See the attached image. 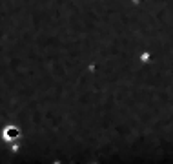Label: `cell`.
<instances>
[{
  "label": "cell",
  "mask_w": 173,
  "mask_h": 164,
  "mask_svg": "<svg viewBox=\"0 0 173 164\" xmlns=\"http://www.w3.org/2000/svg\"><path fill=\"white\" fill-rule=\"evenodd\" d=\"M4 135H6V139H13V137H18V129H16V128H7Z\"/></svg>",
  "instance_id": "cell-1"
}]
</instances>
